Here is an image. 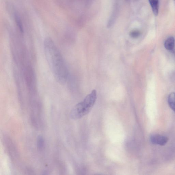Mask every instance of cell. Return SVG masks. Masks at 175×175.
I'll return each instance as SVG.
<instances>
[{
  "instance_id": "6da1fadb",
  "label": "cell",
  "mask_w": 175,
  "mask_h": 175,
  "mask_svg": "<svg viewBox=\"0 0 175 175\" xmlns=\"http://www.w3.org/2000/svg\"><path fill=\"white\" fill-rule=\"evenodd\" d=\"M44 47L45 56L53 76L59 83L64 84L67 79L68 70L60 50L50 38L45 39Z\"/></svg>"
},
{
  "instance_id": "7a4b0ae2",
  "label": "cell",
  "mask_w": 175,
  "mask_h": 175,
  "mask_svg": "<svg viewBox=\"0 0 175 175\" xmlns=\"http://www.w3.org/2000/svg\"><path fill=\"white\" fill-rule=\"evenodd\" d=\"M97 98V92L94 90L86 97L83 101L74 107L70 114L71 119L75 120L80 119L91 111Z\"/></svg>"
},
{
  "instance_id": "3957f363",
  "label": "cell",
  "mask_w": 175,
  "mask_h": 175,
  "mask_svg": "<svg viewBox=\"0 0 175 175\" xmlns=\"http://www.w3.org/2000/svg\"><path fill=\"white\" fill-rule=\"evenodd\" d=\"M24 76L27 88L31 94H36V77L32 67L29 65L25 67Z\"/></svg>"
},
{
  "instance_id": "277c9868",
  "label": "cell",
  "mask_w": 175,
  "mask_h": 175,
  "mask_svg": "<svg viewBox=\"0 0 175 175\" xmlns=\"http://www.w3.org/2000/svg\"><path fill=\"white\" fill-rule=\"evenodd\" d=\"M150 141L152 144L164 146L168 141L167 137L158 134L153 135L150 137Z\"/></svg>"
},
{
  "instance_id": "5b68a950",
  "label": "cell",
  "mask_w": 175,
  "mask_h": 175,
  "mask_svg": "<svg viewBox=\"0 0 175 175\" xmlns=\"http://www.w3.org/2000/svg\"><path fill=\"white\" fill-rule=\"evenodd\" d=\"M152 8L153 13L155 15H158L160 0H148Z\"/></svg>"
},
{
  "instance_id": "8992f818",
  "label": "cell",
  "mask_w": 175,
  "mask_h": 175,
  "mask_svg": "<svg viewBox=\"0 0 175 175\" xmlns=\"http://www.w3.org/2000/svg\"><path fill=\"white\" fill-rule=\"evenodd\" d=\"M175 40L174 37H170L167 39L165 42V48L168 50H172L175 46Z\"/></svg>"
},
{
  "instance_id": "52a82bcc",
  "label": "cell",
  "mask_w": 175,
  "mask_h": 175,
  "mask_svg": "<svg viewBox=\"0 0 175 175\" xmlns=\"http://www.w3.org/2000/svg\"><path fill=\"white\" fill-rule=\"evenodd\" d=\"M168 103L169 107L175 113V93L172 92L169 96Z\"/></svg>"
},
{
  "instance_id": "ba28073f",
  "label": "cell",
  "mask_w": 175,
  "mask_h": 175,
  "mask_svg": "<svg viewBox=\"0 0 175 175\" xmlns=\"http://www.w3.org/2000/svg\"><path fill=\"white\" fill-rule=\"evenodd\" d=\"M15 21L21 33H23L24 32V29L20 17H19L18 15H16L15 16Z\"/></svg>"
},
{
  "instance_id": "9c48e42d",
  "label": "cell",
  "mask_w": 175,
  "mask_h": 175,
  "mask_svg": "<svg viewBox=\"0 0 175 175\" xmlns=\"http://www.w3.org/2000/svg\"><path fill=\"white\" fill-rule=\"evenodd\" d=\"M37 143L38 149L40 150H42L44 145V139L42 137L39 136L38 137Z\"/></svg>"
},
{
  "instance_id": "30bf717a",
  "label": "cell",
  "mask_w": 175,
  "mask_h": 175,
  "mask_svg": "<svg viewBox=\"0 0 175 175\" xmlns=\"http://www.w3.org/2000/svg\"><path fill=\"white\" fill-rule=\"evenodd\" d=\"M140 35V31L137 30H133L130 33V36L133 38H138Z\"/></svg>"
}]
</instances>
